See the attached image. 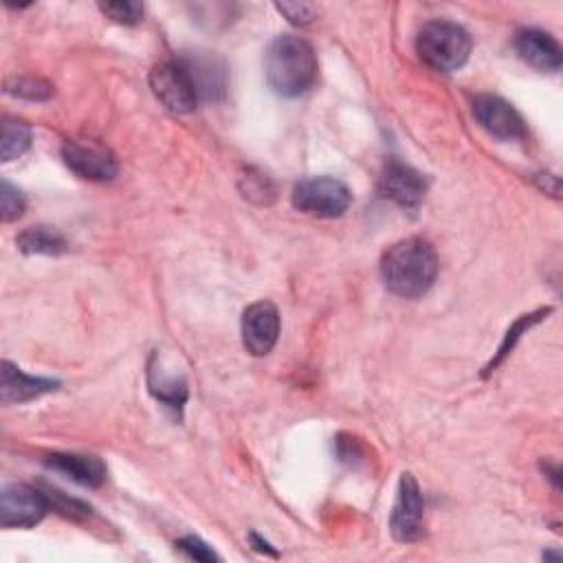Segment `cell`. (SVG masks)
<instances>
[{"instance_id":"obj_7","label":"cell","mask_w":563,"mask_h":563,"mask_svg":"<svg viewBox=\"0 0 563 563\" xmlns=\"http://www.w3.org/2000/svg\"><path fill=\"white\" fill-rule=\"evenodd\" d=\"M390 530L397 541L412 543L421 541L425 535V502L421 486L412 473H403L399 482V495L392 510Z\"/></svg>"},{"instance_id":"obj_3","label":"cell","mask_w":563,"mask_h":563,"mask_svg":"<svg viewBox=\"0 0 563 563\" xmlns=\"http://www.w3.org/2000/svg\"><path fill=\"white\" fill-rule=\"evenodd\" d=\"M416 51L429 69L451 73L467 65L471 54V38L456 23L434 21L421 30L416 38Z\"/></svg>"},{"instance_id":"obj_13","label":"cell","mask_w":563,"mask_h":563,"mask_svg":"<svg viewBox=\"0 0 563 563\" xmlns=\"http://www.w3.org/2000/svg\"><path fill=\"white\" fill-rule=\"evenodd\" d=\"M517 54L524 62H528L530 67H535L537 71L543 73H556L561 69L563 62V54L559 43L539 30H524L517 34L515 41Z\"/></svg>"},{"instance_id":"obj_20","label":"cell","mask_w":563,"mask_h":563,"mask_svg":"<svg viewBox=\"0 0 563 563\" xmlns=\"http://www.w3.org/2000/svg\"><path fill=\"white\" fill-rule=\"evenodd\" d=\"M23 211H25V196L21 194L19 187L3 181V187H0V216H3V222H12L21 218Z\"/></svg>"},{"instance_id":"obj_17","label":"cell","mask_w":563,"mask_h":563,"mask_svg":"<svg viewBox=\"0 0 563 563\" xmlns=\"http://www.w3.org/2000/svg\"><path fill=\"white\" fill-rule=\"evenodd\" d=\"M16 244L27 255H58L67 249V240L51 227H30L16 238Z\"/></svg>"},{"instance_id":"obj_12","label":"cell","mask_w":563,"mask_h":563,"mask_svg":"<svg viewBox=\"0 0 563 563\" xmlns=\"http://www.w3.org/2000/svg\"><path fill=\"white\" fill-rule=\"evenodd\" d=\"M383 192L388 198H392L401 207L414 209L425 198L427 181L414 168H410L401 161H390L383 172Z\"/></svg>"},{"instance_id":"obj_25","label":"cell","mask_w":563,"mask_h":563,"mask_svg":"<svg viewBox=\"0 0 563 563\" xmlns=\"http://www.w3.org/2000/svg\"><path fill=\"white\" fill-rule=\"evenodd\" d=\"M176 548L181 550V552H185L189 559H194V561H216L218 559V554L205 543V541H200L198 537H183V539H179V543H176Z\"/></svg>"},{"instance_id":"obj_18","label":"cell","mask_w":563,"mask_h":563,"mask_svg":"<svg viewBox=\"0 0 563 563\" xmlns=\"http://www.w3.org/2000/svg\"><path fill=\"white\" fill-rule=\"evenodd\" d=\"M32 146V128L16 119L3 122V139H0V157L3 161H14L23 157Z\"/></svg>"},{"instance_id":"obj_15","label":"cell","mask_w":563,"mask_h":563,"mask_svg":"<svg viewBox=\"0 0 563 563\" xmlns=\"http://www.w3.org/2000/svg\"><path fill=\"white\" fill-rule=\"evenodd\" d=\"M47 464L73 482L82 486H102L106 480V467L95 456H78V453H56L47 460Z\"/></svg>"},{"instance_id":"obj_6","label":"cell","mask_w":563,"mask_h":563,"mask_svg":"<svg viewBox=\"0 0 563 563\" xmlns=\"http://www.w3.org/2000/svg\"><path fill=\"white\" fill-rule=\"evenodd\" d=\"M150 87L157 100L176 115L192 113L198 104V93L179 60L154 67L150 73Z\"/></svg>"},{"instance_id":"obj_1","label":"cell","mask_w":563,"mask_h":563,"mask_svg":"<svg viewBox=\"0 0 563 563\" xmlns=\"http://www.w3.org/2000/svg\"><path fill=\"white\" fill-rule=\"evenodd\" d=\"M438 273V255L423 238H407L388 249L381 260L386 287L399 298H421L429 291Z\"/></svg>"},{"instance_id":"obj_4","label":"cell","mask_w":563,"mask_h":563,"mask_svg":"<svg viewBox=\"0 0 563 563\" xmlns=\"http://www.w3.org/2000/svg\"><path fill=\"white\" fill-rule=\"evenodd\" d=\"M353 194L346 183L331 176L305 179L294 189L296 209L315 218H340L348 211Z\"/></svg>"},{"instance_id":"obj_8","label":"cell","mask_w":563,"mask_h":563,"mask_svg":"<svg viewBox=\"0 0 563 563\" xmlns=\"http://www.w3.org/2000/svg\"><path fill=\"white\" fill-rule=\"evenodd\" d=\"M279 337V313L271 302H255L242 315V344L253 357H266Z\"/></svg>"},{"instance_id":"obj_10","label":"cell","mask_w":563,"mask_h":563,"mask_svg":"<svg viewBox=\"0 0 563 563\" xmlns=\"http://www.w3.org/2000/svg\"><path fill=\"white\" fill-rule=\"evenodd\" d=\"M62 159L78 176L89 181H111L117 176V159L102 146L69 141L62 148Z\"/></svg>"},{"instance_id":"obj_26","label":"cell","mask_w":563,"mask_h":563,"mask_svg":"<svg viewBox=\"0 0 563 563\" xmlns=\"http://www.w3.org/2000/svg\"><path fill=\"white\" fill-rule=\"evenodd\" d=\"M251 541L255 543V548H257L260 552H266V554H271V556H277V552H275V550H271V545H268L264 539H260L255 532L251 535Z\"/></svg>"},{"instance_id":"obj_24","label":"cell","mask_w":563,"mask_h":563,"mask_svg":"<svg viewBox=\"0 0 563 563\" xmlns=\"http://www.w3.org/2000/svg\"><path fill=\"white\" fill-rule=\"evenodd\" d=\"M279 14H285L294 25H309L315 21L318 10L309 3H279L275 5Z\"/></svg>"},{"instance_id":"obj_19","label":"cell","mask_w":563,"mask_h":563,"mask_svg":"<svg viewBox=\"0 0 563 563\" xmlns=\"http://www.w3.org/2000/svg\"><path fill=\"white\" fill-rule=\"evenodd\" d=\"M5 91L14 97H23V100H32V102L49 100L54 93V89L38 78H12V80H8Z\"/></svg>"},{"instance_id":"obj_14","label":"cell","mask_w":563,"mask_h":563,"mask_svg":"<svg viewBox=\"0 0 563 563\" xmlns=\"http://www.w3.org/2000/svg\"><path fill=\"white\" fill-rule=\"evenodd\" d=\"M60 383L51 379L27 377L10 361H3V370H0V399H3L5 405L34 401L47 392H54Z\"/></svg>"},{"instance_id":"obj_16","label":"cell","mask_w":563,"mask_h":563,"mask_svg":"<svg viewBox=\"0 0 563 563\" xmlns=\"http://www.w3.org/2000/svg\"><path fill=\"white\" fill-rule=\"evenodd\" d=\"M148 386L150 392L165 405L170 407H183V403L187 401V383L183 377L170 372L159 357L154 355L150 370H148Z\"/></svg>"},{"instance_id":"obj_21","label":"cell","mask_w":563,"mask_h":563,"mask_svg":"<svg viewBox=\"0 0 563 563\" xmlns=\"http://www.w3.org/2000/svg\"><path fill=\"white\" fill-rule=\"evenodd\" d=\"M100 10L119 25H137L141 23L143 8L139 3H130V0H119V3H102Z\"/></svg>"},{"instance_id":"obj_5","label":"cell","mask_w":563,"mask_h":563,"mask_svg":"<svg viewBox=\"0 0 563 563\" xmlns=\"http://www.w3.org/2000/svg\"><path fill=\"white\" fill-rule=\"evenodd\" d=\"M49 499L43 491L30 484H12L0 493V526L32 528L43 521L49 510Z\"/></svg>"},{"instance_id":"obj_2","label":"cell","mask_w":563,"mask_h":563,"mask_svg":"<svg viewBox=\"0 0 563 563\" xmlns=\"http://www.w3.org/2000/svg\"><path fill=\"white\" fill-rule=\"evenodd\" d=\"M266 80L282 97H298L318 80L313 47L298 36H279L271 43L264 60Z\"/></svg>"},{"instance_id":"obj_9","label":"cell","mask_w":563,"mask_h":563,"mask_svg":"<svg viewBox=\"0 0 563 563\" xmlns=\"http://www.w3.org/2000/svg\"><path fill=\"white\" fill-rule=\"evenodd\" d=\"M473 115H475L478 124L497 139L510 141V139H521L526 135L521 115L502 97L480 95L473 102Z\"/></svg>"},{"instance_id":"obj_23","label":"cell","mask_w":563,"mask_h":563,"mask_svg":"<svg viewBox=\"0 0 563 563\" xmlns=\"http://www.w3.org/2000/svg\"><path fill=\"white\" fill-rule=\"evenodd\" d=\"M548 311H539V313H535V315H526V318H521L517 324H515V329L513 331H508V337H506V342H504V346L499 348V355H497V359L491 364V368H495L510 351H513V346H515V342L521 337V333L526 331V329H530V324H535V322H539L541 320V315H545ZM489 368V370H491Z\"/></svg>"},{"instance_id":"obj_22","label":"cell","mask_w":563,"mask_h":563,"mask_svg":"<svg viewBox=\"0 0 563 563\" xmlns=\"http://www.w3.org/2000/svg\"><path fill=\"white\" fill-rule=\"evenodd\" d=\"M47 499H49V506H54V510L62 513L65 517L69 519H82L87 515H91V508L87 504H82L80 499H73V497H67L62 491H56V489H47Z\"/></svg>"},{"instance_id":"obj_11","label":"cell","mask_w":563,"mask_h":563,"mask_svg":"<svg viewBox=\"0 0 563 563\" xmlns=\"http://www.w3.org/2000/svg\"><path fill=\"white\" fill-rule=\"evenodd\" d=\"M187 71L198 100H218L227 89V69L222 60L209 54H192L179 60Z\"/></svg>"}]
</instances>
